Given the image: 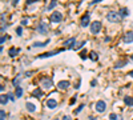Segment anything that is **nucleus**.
<instances>
[{
  "mask_svg": "<svg viewBox=\"0 0 133 120\" xmlns=\"http://www.w3.org/2000/svg\"><path fill=\"white\" fill-rule=\"evenodd\" d=\"M89 59H90V60H93V61H96V60L98 59L97 52H95V51H90V52H89Z\"/></svg>",
  "mask_w": 133,
  "mask_h": 120,
  "instance_id": "6ab92c4d",
  "label": "nucleus"
},
{
  "mask_svg": "<svg viewBox=\"0 0 133 120\" xmlns=\"http://www.w3.org/2000/svg\"><path fill=\"white\" fill-rule=\"evenodd\" d=\"M15 95H16V98H21V96H23V88L20 87V85H19V87H16Z\"/></svg>",
  "mask_w": 133,
  "mask_h": 120,
  "instance_id": "412c9836",
  "label": "nucleus"
},
{
  "mask_svg": "<svg viewBox=\"0 0 133 120\" xmlns=\"http://www.w3.org/2000/svg\"><path fill=\"white\" fill-rule=\"evenodd\" d=\"M85 43H87V41H81V43H77V44L75 45V48H73V50H80V48H83L84 45H85Z\"/></svg>",
  "mask_w": 133,
  "mask_h": 120,
  "instance_id": "393cba45",
  "label": "nucleus"
},
{
  "mask_svg": "<svg viewBox=\"0 0 133 120\" xmlns=\"http://www.w3.org/2000/svg\"><path fill=\"white\" fill-rule=\"evenodd\" d=\"M105 110H106V103L104 100H98L96 103V111L98 113H103V112H105Z\"/></svg>",
  "mask_w": 133,
  "mask_h": 120,
  "instance_id": "0eeeda50",
  "label": "nucleus"
},
{
  "mask_svg": "<svg viewBox=\"0 0 133 120\" xmlns=\"http://www.w3.org/2000/svg\"><path fill=\"white\" fill-rule=\"evenodd\" d=\"M56 5H57V0H52V1L49 3V5L47 7V11H51L52 8H55Z\"/></svg>",
  "mask_w": 133,
  "mask_h": 120,
  "instance_id": "4be33fe9",
  "label": "nucleus"
},
{
  "mask_svg": "<svg viewBox=\"0 0 133 120\" xmlns=\"http://www.w3.org/2000/svg\"><path fill=\"white\" fill-rule=\"evenodd\" d=\"M75 101H76V96H73V98H72V100H71V104H73Z\"/></svg>",
  "mask_w": 133,
  "mask_h": 120,
  "instance_id": "79ce46f5",
  "label": "nucleus"
},
{
  "mask_svg": "<svg viewBox=\"0 0 133 120\" xmlns=\"http://www.w3.org/2000/svg\"><path fill=\"white\" fill-rule=\"evenodd\" d=\"M64 48H60V50H56V51H51V52H45V53H41L39 55L37 58L39 59H45V58H51V56H55V55H59L60 52H63Z\"/></svg>",
  "mask_w": 133,
  "mask_h": 120,
  "instance_id": "20e7f679",
  "label": "nucleus"
},
{
  "mask_svg": "<svg viewBox=\"0 0 133 120\" xmlns=\"http://www.w3.org/2000/svg\"><path fill=\"white\" fill-rule=\"evenodd\" d=\"M64 45H65V47H68L69 50H73V48H75V45H76V39H75V38H69L68 40H65V41H64Z\"/></svg>",
  "mask_w": 133,
  "mask_h": 120,
  "instance_id": "9d476101",
  "label": "nucleus"
},
{
  "mask_svg": "<svg viewBox=\"0 0 133 120\" xmlns=\"http://www.w3.org/2000/svg\"><path fill=\"white\" fill-rule=\"evenodd\" d=\"M5 28H7V25L1 24V33H4V32H5Z\"/></svg>",
  "mask_w": 133,
  "mask_h": 120,
  "instance_id": "4c0bfd02",
  "label": "nucleus"
},
{
  "mask_svg": "<svg viewBox=\"0 0 133 120\" xmlns=\"http://www.w3.org/2000/svg\"><path fill=\"white\" fill-rule=\"evenodd\" d=\"M48 31H49V25H48L45 21L41 20V21L37 24V32L40 33V35H47Z\"/></svg>",
  "mask_w": 133,
  "mask_h": 120,
  "instance_id": "7ed1b4c3",
  "label": "nucleus"
},
{
  "mask_svg": "<svg viewBox=\"0 0 133 120\" xmlns=\"http://www.w3.org/2000/svg\"><path fill=\"white\" fill-rule=\"evenodd\" d=\"M35 1H39V0H27V5L32 4V3H35Z\"/></svg>",
  "mask_w": 133,
  "mask_h": 120,
  "instance_id": "e433bc0d",
  "label": "nucleus"
},
{
  "mask_svg": "<svg viewBox=\"0 0 133 120\" xmlns=\"http://www.w3.org/2000/svg\"><path fill=\"white\" fill-rule=\"evenodd\" d=\"M124 103H125V105H128V107H133V98L129 95H126L125 98H124Z\"/></svg>",
  "mask_w": 133,
  "mask_h": 120,
  "instance_id": "ddd939ff",
  "label": "nucleus"
},
{
  "mask_svg": "<svg viewBox=\"0 0 133 120\" xmlns=\"http://www.w3.org/2000/svg\"><path fill=\"white\" fill-rule=\"evenodd\" d=\"M96 85H97V81H96V80L93 79L92 81H90V87H96Z\"/></svg>",
  "mask_w": 133,
  "mask_h": 120,
  "instance_id": "72a5a7b5",
  "label": "nucleus"
},
{
  "mask_svg": "<svg viewBox=\"0 0 133 120\" xmlns=\"http://www.w3.org/2000/svg\"><path fill=\"white\" fill-rule=\"evenodd\" d=\"M85 52H87V51H84V50L80 52V56H81V59H83V60H85V59H87V53H85Z\"/></svg>",
  "mask_w": 133,
  "mask_h": 120,
  "instance_id": "cd10ccee",
  "label": "nucleus"
},
{
  "mask_svg": "<svg viewBox=\"0 0 133 120\" xmlns=\"http://www.w3.org/2000/svg\"><path fill=\"white\" fill-rule=\"evenodd\" d=\"M104 41H105V43H109V41H111V38H109V36H106V38L104 39Z\"/></svg>",
  "mask_w": 133,
  "mask_h": 120,
  "instance_id": "a19ab883",
  "label": "nucleus"
},
{
  "mask_svg": "<svg viewBox=\"0 0 133 120\" xmlns=\"http://www.w3.org/2000/svg\"><path fill=\"white\" fill-rule=\"evenodd\" d=\"M8 99H9L11 101H15V95H13V93H8Z\"/></svg>",
  "mask_w": 133,
  "mask_h": 120,
  "instance_id": "2f4dec72",
  "label": "nucleus"
},
{
  "mask_svg": "<svg viewBox=\"0 0 133 120\" xmlns=\"http://www.w3.org/2000/svg\"><path fill=\"white\" fill-rule=\"evenodd\" d=\"M101 28H103V24H101V21H98V20H95L93 23H90V32H92L93 35H97L101 31Z\"/></svg>",
  "mask_w": 133,
  "mask_h": 120,
  "instance_id": "f03ea898",
  "label": "nucleus"
},
{
  "mask_svg": "<svg viewBox=\"0 0 133 120\" xmlns=\"http://www.w3.org/2000/svg\"><path fill=\"white\" fill-rule=\"evenodd\" d=\"M89 21H90V13L87 12L85 15L81 16V19H80V25H81L83 28H85V27H88V25H89Z\"/></svg>",
  "mask_w": 133,
  "mask_h": 120,
  "instance_id": "39448f33",
  "label": "nucleus"
},
{
  "mask_svg": "<svg viewBox=\"0 0 133 120\" xmlns=\"http://www.w3.org/2000/svg\"><path fill=\"white\" fill-rule=\"evenodd\" d=\"M56 105H57V101H56L55 99H48V100H47V107L49 108V110L56 108Z\"/></svg>",
  "mask_w": 133,
  "mask_h": 120,
  "instance_id": "f8f14e48",
  "label": "nucleus"
},
{
  "mask_svg": "<svg viewBox=\"0 0 133 120\" xmlns=\"http://www.w3.org/2000/svg\"><path fill=\"white\" fill-rule=\"evenodd\" d=\"M25 108H27L28 112H35V111H36L35 104H32V103H27V104H25Z\"/></svg>",
  "mask_w": 133,
  "mask_h": 120,
  "instance_id": "f3484780",
  "label": "nucleus"
},
{
  "mask_svg": "<svg viewBox=\"0 0 133 120\" xmlns=\"http://www.w3.org/2000/svg\"><path fill=\"white\" fill-rule=\"evenodd\" d=\"M63 120H71V118H69V116H64Z\"/></svg>",
  "mask_w": 133,
  "mask_h": 120,
  "instance_id": "c03bdc74",
  "label": "nucleus"
},
{
  "mask_svg": "<svg viewBox=\"0 0 133 120\" xmlns=\"http://www.w3.org/2000/svg\"><path fill=\"white\" fill-rule=\"evenodd\" d=\"M118 118H120V116H117L116 113H111V115H109V120H118Z\"/></svg>",
  "mask_w": 133,
  "mask_h": 120,
  "instance_id": "bb28decb",
  "label": "nucleus"
},
{
  "mask_svg": "<svg viewBox=\"0 0 133 120\" xmlns=\"http://www.w3.org/2000/svg\"><path fill=\"white\" fill-rule=\"evenodd\" d=\"M88 120H97V119H96L95 116H89V118H88Z\"/></svg>",
  "mask_w": 133,
  "mask_h": 120,
  "instance_id": "37998d69",
  "label": "nucleus"
},
{
  "mask_svg": "<svg viewBox=\"0 0 133 120\" xmlns=\"http://www.w3.org/2000/svg\"><path fill=\"white\" fill-rule=\"evenodd\" d=\"M19 1H20V0H12V5L15 7L16 4H19Z\"/></svg>",
  "mask_w": 133,
  "mask_h": 120,
  "instance_id": "ea45409f",
  "label": "nucleus"
},
{
  "mask_svg": "<svg viewBox=\"0 0 133 120\" xmlns=\"http://www.w3.org/2000/svg\"><path fill=\"white\" fill-rule=\"evenodd\" d=\"M57 88L59 90H67V88H69V81H68V80H61V81H59Z\"/></svg>",
  "mask_w": 133,
  "mask_h": 120,
  "instance_id": "9b49d317",
  "label": "nucleus"
},
{
  "mask_svg": "<svg viewBox=\"0 0 133 120\" xmlns=\"http://www.w3.org/2000/svg\"><path fill=\"white\" fill-rule=\"evenodd\" d=\"M31 75H32V72H31V71H27V72L24 73V76H25V78H29Z\"/></svg>",
  "mask_w": 133,
  "mask_h": 120,
  "instance_id": "c9c22d12",
  "label": "nucleus"
},
{
  "mask_svg": "<svg viewBox=\"0 0 133 120\" xmlns=\"http://www.w3.org/2000/svg\"><path fill=\"white\" fill-rule=\"evenodd\" d=\"M129 76H131V78H133V71H131V72H129Z\"/></svg>",
  "mask_w": 133,
  "mask_h": 120,
  "instance_id": "a18cd8bd",
  "label": "nucleus"
},
{
  "mask_svg": "<svg viewBox=\"0 0 133 120\" xmlns=\"http://www.w3.org/2000/svg\"><path fill=\"white\" fill-rule=\"evenodd\" d=\"M83 108H84V104H80V107H77V108L75 110V113H79L80 111H83Z\"/></svg>",
  "mask_w": 133,
  "mask_h": 120,
  "instance_id": "c85d7f7f",
  "label": "nucleus"
},
{
  "mask_svg": "<svg viewBox=\"0 0 133 120\" xmlns=\"http://www.w3.org/2000/svg\"><path fill=\"white\" fill-rule=\"evenodd\" d=\"M5 118H7V115H5V111L1 110V111H0V120H5Z\"/></svg>",
  "mask_w": 133,
  "mask_h": 120,
  "instance_id": "a878e982",
  "label": "nucleus"
},
{
  "mask_svg": "<svg viewBox=\"0 0 133 120\" xmlns=\"http://www.w3.org/2000/svg\"><path fill=\"white\" fill-rule=\"evenodd\" d=\"M32 96H33V98H37V99H40L41 96H43V91H41L40 88H37V90H35V91L32 92Z\"/></svg>",
  "mask_w": 133,
  "mask_h": 120,
  "instance_id": "dca6fc26",
  "label": "nucleus"
},
{
  "mask_svg": "<svg viewBox=\"0 0 133 120\" xmlns=\"http://www.w3.org/2000/svg\"><path fill=\"white\" fill-rule=\"evenodd\" d=\"M28 24V19H23L21 20V25H27Z\"/></svg>",
  "mask_w": 133,
  "mask_h": 120,
  "instance_id": "f704fd0d",
  "label": "nucleus"
},
{
  "mask_svg": "<svg viewBox=\"0 0 133 120\" xmlns=\"http://www.w3.org/2000/svg\"><path fill=\"white\" fill-rule=\"evenodd\" d=\"M118 13H120V15H121V18H125V16H128L129 15V11L128 10H126V8H123V10H121L120 11V12H118Z\"/></svg>",
  "mask_w": 133,
  "mask_h": 120,
  "instance_id": "5701e85b",
  "label": "nucleus"
},
{
  "mask_svg": "<svg viewBox=\"0 0 133 120\" xmlns=\"http://www.w3.org/2000/svg\"><path fill=\"white\" fill-rule=\"evenodd\" d=\"M4 21H5V15L1 13V24H4Z\"/></svg>",
  "mask_w": 133,
  "mask_h": 120,
  "instance_id": "58836bf2",
  "label": "nucleus"
},
{
  "mask_svg": "<svg viewBox=\"0 0 133 120\" xmlns=\"http://www.w3.org/2000/svg\"><path fill=\"white\" fill-rule=\"evenodd\" d=\"M16 33H18V36H21V35H23V28H21V27H18Z\"/></svg>",
  "mask_w": 133,
  "mask_h": 120,
  "instance_id": "c756f323",
  "label": "nucleus"
},
{
  "mask_svg": "<svg viewBox=\"0 0 133 120\" xmlns=\"http://www.w3.org/2000/svg\"><path fill=\"white\" fill-rule=\"evenodd\" d=\"M100 1H103V0H92V1H90V5H95V4H97V3H100Z\"/></svg>",
  "mask_w": 133,
  "mask_h": 120,
  "instance_id": "473e14b6",
  "label": "nucleus"
},
{
  "mask_svg": "<svg viewBox=\"0 0 133 120\" xmlns=\"http://www.w3.org/2000/svg\"><path fill=\"white\" fill-rule=\"evenodd\" d=\"M8 95H4L3 93L1 96H0V103H1V105H7V103H8Z\"/></svg>",
  "mask_w": 133,
  "mask_h": 120,
  "instance_id": "a211bd4d",
  "label": "nucleus"
},
{
  "mask_svg": "<svg viewBox=\"0 0 133 120\" xmlns=\"http://www.w3.org/2000/svg\"><path fill=\"white\" fill-rule=\"evenodd\" d=\"M7 39H9V38H8V36H4V35L1 36V39H0V43H1V45L5 43V40H7Z\"/></svg>",
  "mask_w": 133,
  "mask_h": 120,
  "instance_id": "7c9ffc66",
  "label": "nucleus"
},
{
  "mask_svg": "<svg viewBox=\"0 0 133 120\" xmlns=\"http://www.w3.org/2000/svg\"><path fill=\"white\" fill-rule=\"evenodd\" d=\"M49 43H51V40L49 39H48V40H45V41H43V43H39V41H36V43H33V44H32V47H45V45H48V44H49Z\"/></svg>",
  "mask_w": 133,
  "mask_h": 120,
  "instance_id": "4468645a",
  "label": "nucleus"
},
{
  "mask_svg": "<svg viewBox=\"0 0 133 120\" xmlns=\"http://www.w3.org/2000/svg\"><path fill=\"white\" fill-rule=\"evenodd\" d=\"M124 43H125V44H131V43H133V31L125 32V35H124Z\"/></svg>",
  "mask_w": 133,
  "mask_h": 120,
  "instance_id": "1a4fd4ad",
  "label": "nucleus"
},
{
  "mask_svg": "<svg viewBox=\"0 0 133 120\" xmlns=\"http://www.w3.org/2000/svg\"><path fill=\"white\" fill-rule=\"evenodd\" d=\"M49 20L52 23H60L61 20H63V15H61L59 11H55V12L52 13V15L49 16Z\"/></svg>",
  "mask_w": 133,
  "mask_h": 120,
  "instance_id": "423d86ee",
  "label": "nucleus"
},
{
  "mask_svg": "<svg viewBox=\"0 0 133 120\" xmlns=\"http://www.w3.org/2000/svg\"><path fill=\"white\" fill-rule=\"evenodd\" d=\"M12 84H13V87H19V84H20V78H15L12 80Z\"/></svg>",
  "mask_w": 133,
  "mask_h": 120,
  "instance_id": "b1692460",
  "label": "nucleus"
},
{
  "mask_svg": "<svg viewBox=\"0 0 133 120\" xmlns=\"http://www.w3.org/2000/svg\"><path fill=\"white\" fill-rule=\"evenodd\" d=\"M128 64V61L126 60H123V61H117L115 64V68H121V67H125V65Z\"/></svg>",
  "mask_w": 133,
  "mask_h": 120,
  "instance_id": "aec40b11",
  "label": "nucleus"
},
{
  "mask_svg": "<svg viewBox=\"0 0 133 120\" xmlns=\"http://www.w3.org/2000/svg\"><path fill=\"white\" fill-rule=\"evenodd\" d=\"M41 85H43V88H44V90H51V88L53 87L52 79H48V78L43 79V80H41Z\"/></svg>",
  "mask_w": 133,
  "mask_h": 120,
  "instance_id": "6e6552de",
  "label": "nucleus"
},
{
  "mask_svg": "<svg viewBox=\"0 0 133 120\" xmlns=\"http://www.w3.org/2000/svg\"><path fill=\"white\" fill-rule=\"evenodd\" d=\"M106 20L111 23H120L123 18H121V15L118 12H116V11H109L108 13H106Z\"/></svg>",
  "mask_w": 133,
  "mask_h": 120,
  "instance_id": "f257e3e1",
  "label": "nucleus"
},
{
  "mask_svg": "<svg viewBox=\"0 0 133 120\" xmlns=\"http://www.w3.org/2000/svg\"><path fill=\"white\" fill-rule=\"evenodd\" d=\"M131 59H132V60H133V55H132V56H131Z\"/></svg>",
  "mask_w": 133,
  "mask_h": 120,
  "instance_id": "de8ad7c7",
  "label": "nucleus"
},
{
  "mask_svg": "<svg viewBox=\"0 0 133 120\" xmlns=\"http://www.w3.org/2000/svg\"><path fill=\"white\" fill-rule=\"evenodd\" d=\"M20 52V48H15V47H12L9 50V53H8V55L11 56V58H15L16 55H18V53Z\"/></svg>",
  "mask_w": 133,
  "mask_h": 120,
  "instance_id": "2eb2a0df",
  "label": "nucleus"
},
{
  "mask_svg": "<svg viewBox=\"0 0 133 120\" xmlns=\"http://www.w3.org/2000/svg\"><path fill=\"white\" fill-rule=\"evenodd\" d=\"M118 120H124V119H123V116H120V118H118Z\"/></svg>",
  "mask_w": 133,
  "mask_h": 120,
  "instance_id": "49530a36",
  "label": "nucleus"
}]
</instances>
